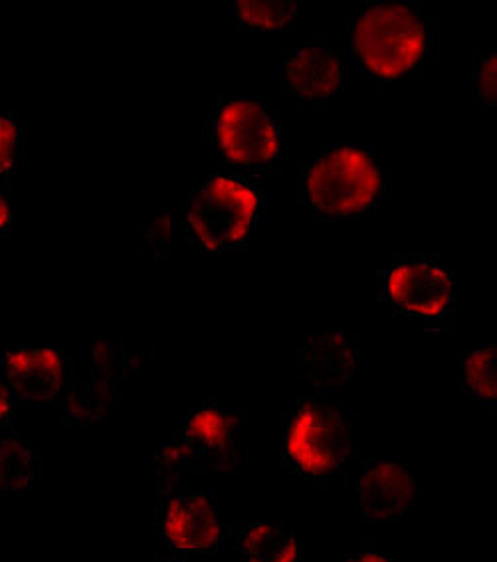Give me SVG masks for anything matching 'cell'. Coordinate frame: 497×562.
Listing matches in <instances>:
<instances>
[{
    "label": "cell",
    "instance_id": "1",
    "mask_svg": "<svg viewBox=\"0 0 497 562\" xmlns=\"http://www.w3.org/2000/svg\"><path fill=\"white\" fill-rule=\"evenodd\" d=\"M297 194L321 221H359L391 201V169L369 145H315L297 172Z\"/></svg>",
    "mask_w": 497,
    "mask_h": 562
},
{
    "label": "cell",
    "instance_id": "2",
    "mask_svg": "<svg viewBox=\"0 0 497 562\" xmlns=\"http://www.w3.org/2000/svg\"><path fill=\"white\" fill-rule=\"evenodd\" d=\"M347 50L379 81L415 74L438 48V21L417 2H366L347 19Z\"/></svg>",
    "mask_w": 497,
    "mask_h": 562
},
{
    "label": "cell",
    "instance_id": "3",
    "mask_svg": "<svg viewBox=\"0 0 497 562\" xmlns=\"http://www.w3.org/2000/svg\"><path fill=\"white\" fill-rule=\"evenodd\" d=\"M264 216V201L250 179L214 175L189 192L187 232L194 250L221 254L242 248Z\"/></svg>",
    "mask_w": 497,
    "mask_h": 562
},
{
    "label": "cell",
    "instance_id": "4",
    "mask_svg": "<svg viewBox=\"0 0 497 562\" xmlns=\"http://www.w3.org/2000/svg\"><path fill=\"white\" fill-rule=\"evenodd\" d=\"M211 139L226 175L248 179L280 155V120L256 98H228L216 105Z\"/></svg>",
    "mask_w": 497,
    "mask_h": 562
},
{
    "label": "cell",
    "instance_id": "5",
    "mask_svg": "<svg viewBox=\"0 0 497 562\" xmlns=\"http://www.w3.org/2000/svg\"><path fill=\"white\" fill-rule=\"evenodd\" d=\"M346 414L325 398H302L284 428V460L294 472H339L351 456Z\"/></svg>",
    "mask_w": 497,
    "mask_h": 562
},
{
    "label": "cell",
    "instance_id": "6",
    "mask_svg": "<svg viewBox=\"0 0 497 562\" xmlns=\"http://www.w3.org/2000/svg\"><path fill=\"white\" fill-rule=\"evenodd\" d=\"M381 293L393 310L420 322L444 323L454 315V273L430 256H400L381 276Z\"/></svg>",
    "mask_w": 497,
    "mask_h": 562
},
{
    "label": "cell",
    "instance_id": "7",
    "mask_svg": "<svg viewBox=\"0 0 497 562\" xmlns=\"http://www.w3.org/2000/svg\"><path fill=\"white\" fill-rule=\"evenodd\" d=\"M137 357L120 341L95 337L88 374L71 376L68 420L74 424H95L112 411L120 396L122 382L135 372Z\"/></svg>",
    "mask_w": 497,
    "mask_h": 562
},
{
    "label": "cell",
    "instance_id": "8",
    "mask_svg": "<svg viewBox=\"0 0 497 562\" xmlns=\"http://www.w3.org/2000/svg\"><path fill=\"white\" fill-rule=\"evenodd\" d=\"M0 376L21 406H58L64 396L66 362L56 349H21L0 355Z\"/></svg>",
    "mask_w": 497,
    "mask_h": 562
},
{
    "label": "cell",
    "instance_id": "9",
    "mask_svg": "<svg viewBox=\"0 0 497 562\" xmlns=\"http://www.w3.org/2000/svg\"><path fill=\"white\" fill-rule=\"evenodd\" d=\"M343 58L327 34H317L309 46L285 52L282 60L284 90L300 100H331L343 88Z\"/></svg>",
    "mask_w": 497,
    "mask_h": 562
},
{
    "label": "cell",
    "instance_id": "10",
    "mask_svg": "<svg viewBox=\"0 0 497 562\" xmlns=\"http://www.w3.org/2000/svg\"><path fill=\"white\" fill-rule=\"evenodd\" d=\"M417 480L400 463L373 460L359 480V497L366 521H405L415 503Z\"/></svg>",
    "mask_w": 497,
    "mask_h": 562
},
{
    "label": "cell",
    "instance_id": "11",
    "mask_svg": "<svg viewBox=\"0 0 497 562\" xmlns=\"http://www.w3.org/2000/svg\"><path fill=\"white\" fill-rule=\"evenodd\" d=\"M240 440V416L233 412H224L216 406H203L194 411L187 428L183 440L165 448L162 456L173 458L174 462L189 460H221L226 453H233Z\"/></svg>",
    "mask_w": 497,
    "mask_h": 562
},
{
    "label": "cell",
    "instance_id": "12",
    "mask_svg": "<svg viewBox=\"0 0 497 562\" xmlns=\"http://www.w3.org/2000/svg\"><path fill=\"white\" fill-rule=\"evenodd\" d=\"M161 537L171 549L206 552L221 537L213 502L203 493H187L169 503L162 512Z\"/></svg>",
    "mask_w": 497,
    "mask_h": 562
},
{
    "label": "cell",
    "instance_id": "13",
    "mask_svg": "<svg viewBox=\"0 0 497 562\" xmlns=\"http://www.w3.org/2000/svg\"><path fill=\"white\" fill-rule=\"evenodd\" d=\"M300 376L319 389H334L351 381L359 369V349L347 335H302Z\"/></svg>",
    "mask_w": 497,
    "mask_h": 562
},
{
    "label": "cell",
    "instance_id": "14",
    "mask_svg": "<svg viewBox=\"0 0 497 562\" xmlns=\"http://www.w3.org/2000/svg\"><path fill=\"white\" fill-rule=\"evenodd\" d=\"M41 480V452L19 434H0V490H31Z\"/></svg>",
    "mask_w": 497,
    "mask_h": 562
},
{
    "label": "cell",
    "instance_id": "15",
    "mask_svg": "<svg viewBox=\"0 0 497 562\" xmlns=\"http://www.w3.org/2000/svg\"><path fill=\"white\" fill-rule=\"evenodd\" d=\"M460 389L477 408H494L497 402L496 347L464 352L460 361Z\"/></svg>",
    "mask_w": 497,
    "mask_h": 562
},
{
    "label": "cell",
    "instance_id": "16",
    "mask_svg": "<svg viewBox=\"0 0 497 562\" xmlns=\"http://www.w3.org/2000/svg\"><path fill=\"white\" fill-rule=\"evenodd\" d=\"M242 551L250 562H295L297 542L282 525L260 522L244 529Z\"/></svg>",
    "mask_w": 497,
    "mask_h": 562
},
{
    "label": "cell",
    "instance_id": "17",
    "mask_svg": "<svg viewBox=\"0 0 497 562\" xmlns=\"http://www.w3.org/2000/svg\"><path fill=\"white\" fill-rule=\"evenodd\" d=\"M234 19L246 31H292L297 21V7L287 0H238L234 4Z\"/></svg>",
    "mask_w": 497,
    "mask_h": 562
},
{
    "label": "cell",
    "instance_id": "18",
    "mask_svg": "<svg viewBox=\"0 0 497 562\" xmlns=\"http://www.w3.org/2000/svg\"><path fill=\"white\" fill-rule=\"evenodd\" d=\"M472 100L476 110H496L497 56L496 50L474 52L472 61Z\"/></svg>",
    "mask_w": 497,
    "mask_h": 562
},
{
    "label": "cell",
    "instance_id": "19",
    "mask_svg": "<svg viewBox=\"0 0 497 562\" xmlns=\"http://www.w3.org/2000/svg\"><path fill=\"white\" fill-rule=\"evenodd\" d=\"M24 153V120L0 113V177L16 171Z\"/></svg>",
    "mask_w": 497,
    "mask_h": 562
},
{
    "label": "cell",
    "instance_id": "20",
    "mask_svg": "<svg viewBox=\"0 0 497 562\" xmlns=\"http://www.w3.org/2000/svg\"><path fill=\"white\" fill-rule=\"evenodd\" d=\"M12 221L11 191L7 177H0V234L9 231Z\"/></svg>",
    "mask_w": 497,
    "mask_h": 562
},
{
    "label": "cell",
    "instance_id": "21",
    "mask_svg": "<svg viewBox=\"0 0 497 562\" xmlns=\"http://www.w3.org/2000/svg\"><path fill=\"white\" fill-rule=\"evenodd\" d=\"M12 404H14V401H12L11 391H9L7 382L2 381V376H0V426L7 424L11 418Z\"/></svg>",
    "mask_w": 497,
    "mask_h": 562
},
{
    "label": "cell",
    "instance_id": "22",
    "mask_svg": "<svg viewBox=\"0 0 497 562\" xmlns=\"http://www.w3.org/2000/svg\"><path fill=\"white\" fill-rule=\"evenodd\" d=\"M349 562H391L386 557H381V554H375V552H361V554H355V557H351Z\"/></svg>",
    "mask_w": 497,
    "mask_h": 562
}]
</instances>
